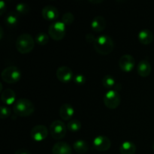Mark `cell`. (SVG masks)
I'll return each mask as SVG.
<instances>
[{"mask_svg": "<svg viewBox=\"0 0 154 154\" xmlns=\"http://www.w3.org/2000/svg\"><path fill=\"white\" fill-rule=\"evenodd\" d=\"M153 151H154V144H153Z\"/></svg>", "mask_w": 154, "mask_h": 154, "instance_id": "cell-34", "label": "cell"}, {"mask_svg": "<svg viewBox=\"0 0 154 154\" xmlns=\"http://www.w3.org/2000/svg\"><path fill=\"white\" fill-rule=\"evenodd\" d=\"M15 99H16V94L11 89H6L2 92L1 100L6 105H11L14 102H16Z\"/></svg>", "mask_w": 154, "mask_h": 154, "instance_id": "cell-18", "label": "cell"}, {"mask_svg": "<svg viewBox=\"0 0 154 154\" xmlns=\"http://www.w3.org/2000/svg\"><path fill=\"white\" fill-rule=\"evenodd\" d=\"M6 10V4L4 1L0 2V15H3Z\"/></svg>", "mask_w": 154, "mask_h": 154, "instance_id": "cell-30", "label": "cell"}, {"mask_svg": "<svg viewBox=\"0 0 154 154\" xmlns=\"http://www.w3.org/2000/svg\"><path fill=\"white\" fill-rule=\"evenodd\" d=\"M3 32H4V30H3L2 26H0V39H2Z\"/></svg>", "mask_w": 154, "mask_h": 154, "instance_id": "cell-32", "label": "cell"}, {"mask_svg": "<svg viewBox=\"0 0 154 154\" xmlns=\"http://www.w3.org/2000/svg\"><path fill=\"white\" fill-rule=\"evenodd\" d=\"M1 78L7 84H15L20 80L21 72L16 66H8L3 69L1 73Z\"/></svg>", "mask_w": 154, "mask_h": 154, "instance_id": "cell-4", "label": "cell"}, {"mask_svg": "<svg viewBox=\"0 0 154 154\" xmlns=\"http://www.w3.org/2000/svg\"><path fill=\"white\" fill-rule=\"evenodd\" d=\"M135 65V58L130 54H124L119 60V66L124 72H130Z\"/></svg>", "mask_w": 154, "mask_h": 154, "instance_id": "cell-10", "label": "cell"}, {"mask_svg": "<svg viewBox=\"0 0 154 154\" xmlns=\"http://www.w3.org/2000/svg\"><path fill=\"white\" fill-rule=\"evenodd\" d=\"M102 85L107 89H111L116 86V81L115 79L113 76L109 75H107L102 78Z\"/></svg>", "mask_w": 154, "mask_h": 154, "instance_id": "cell-22", "label": "cell"}, {"mask_svg": "<svg viewBox=\"0 0 154 154\" xmlns=\"http://www.w3.org/2000/svg\"><path fill=\"white\" fill-rule=\"evenodd\" d=\"M35 47V40L28 33L20 35L16 40V48L21 54H27L31 52Z\"/></svg>", "mask_w": 154, "mask_h": 154, "instance_id": "cell-3", "label": "cell"}, {"mask_svg": "<svg viewBox=\"0 0 154 154\" xmlns=\"http://www.w3.org/2000/svg\"><path fill=\"white\" fill-rule=\"evenodd\" d=\"M42 15L46 20H54L59 17V11L54 5H46L42 8Z\"/></svg>", "mask_w": 154, "mask_h": 154, "instance_id": "cell-12", "label": "cell"}, {"mask_svg": "<svg viewBox=\"0 0 154 154\" xmlns=\"http://www.w3.org/2000/svg\"><path fill=\"white\" fill-rule=\"evenodd\" d=\"M121 97L118 92L114 90H110L103 97V102L105 106L109 109H116L120 105Z\"/></svg>", "mask_w": 154, "mask_h": 154, "instance_id": "cell-7", "label": "cell"}, {"mask_svg": "<svg viewBox=\"0 0 154 154\" xmlns=\"http://www.w3.org/2000/svg\"><path fill=\"white\" fill-rule=\"evenodd\" d=\"M35 41L38 45H45L49 42V36L45 32H39L36 35Z\"/></svg>", "mask_w": 154, "mask_h": 154, "instance_id": "cell-23", "label": "cell"}, {"mask_svg": "<svg viewBox=\"0 0 154 154\" xmlns=\"http://www.w3.org/2000/svg\"><path fill=\"white\" fill-rule=\"evenodd\" d=\"M152 67L150 63L147 60H142L139 62L137 66V72L141 77H148L151 74Z\"/></svg>", "mask_w": 154, "mask_h": 154, "instance_id": "cell-14", "label": "cell"}, {"mask_svg": "<svg viewBox=\"0 0 154 154\" xmlns=\"http://www.w3.org/2000/svg\"><path fill=\"white\" fill-rule=\"evenodd\" d=\"M90 3H93V4H98V3H102V0H100V1H89Z\"/></svg>", "mask_w": 154, "mask_h": 154, "instance_id": "cell-33", "label": "cell"}, {"mask_svg": "<svg viewBox=\"0 0 154 154\" xmlns=\"http://www.w3.org/2000/svg\"><path fill=\"white\" fill-rule=\"evenodd\" d=\"M105 27H106V20L104 17L99 15L95 17L92 20L91 28L94 32H100L105 29Z\"/></svg>", "mask_w": 154, "mask_h": 154, "instance_id": "cell-16", "label": "cell"}, {"mask_svg": "<svg viewBox=\"0 0 154 154\" xmlns=\"http://www.w3.org/2000/svg\"><path fill=\"white\" fill-rule=\"evenodd\" d=\"M11 114V110L7 106L0 107V117L2 119H6L9 117Z\"/></svg>", "mask_w": 154, "mask_h": 154, "instance_id": "cell-27", "label": "cell"}, {"mask_svg": "<svg viewBox=\"0 0 154 154\" xmlns=\"http://www.w3.org/2000/svg\"><path fill=\"white\" fill-rule=\"evenodd\" d=\"M56 75H57V79L63 84H67L70 82L73 78V72L68 66H63L59 67L56 72Z\"/></svg>", "mask_w": 154, "mask_h": 154, "instance_id": "cell-11", "label": "cell"}, {"mask_svg": "<svg viewBox=\"0 0 154 154\" xmlns=\"http://www.w3.org/2000/svg\"><path fill=\"white\" fill-rule=\"evenodd\" d=\"M73 148L77 153L83 154L89 150V144L84 140H78L73 144Z\"/></svg>", "mask_w": 154, "mask_h": 154, "instance_id": "cell-21", "label": "cell"}, {"mask_svg": "<svg viewBox=\"0 0 154 154\" xmlns=\"http://www.w3.org/2000/svg\"><path fill=\"white\" fill-rule=\"evenodd\" d=\"M93 146L95 150L100 152H105L111 148V141L109 138L105 135L96 137L93 141Z\"/></svg>", "mask_w": 154, "mask_h": 154, "instance_id": "cell-8", "label": "cell"}, {"mask_svg": "<svg viewBox=\"0 0 154 154\" xmlns=\"http://www.w3.org/2000/svg\"><path fill=\"white\" fill-rule=\"evenodd\" d=\"M14 154H31V153L28 150H26V149L21 148L17 150Z\"/></svg>", "mask_w": 154, "mask_h": 154, "instance_id": "cell-31", "label": "cell"}, {"mask_svg": "<svg viewBox=\"0 0 154 154\" xmlns=\"http://www.w3.org/2000/svg\"><path fill=\"white\" fill-rule=\"evenodd\" d=\"M72 147L65 141L57 142L52 148V154H72Z\"/></svg>", "mask_w": 154, "mask_h": 154, "instance_id": "cell-13", "label": "cell"}, {"mask_svg": "<svg viewBox=\"0 0 154 154\" xmlns=\"http://www.w3.org/2000/svg\"><path fill=\"white\" fill-rule=\"evenodd\" d=\"M135 152H136V146L132 141H124L122 143L120 147V154H135Z\"/></svg>", "mask_w": 154, "mask_h": 154, "instance_id": "cell-19", "label": "cell"}, {"mask_svg": "<svg viewBox=\"0 0 154 154\" xmlns=\"http://www.w3.org/2000/svg\"><path fill=\"white\" fill-rule=\"evenodd\" d=\"M67 129L70 132H76L81 129V123L78 120H72L69 122L67 125Z\"/></svg>", "mask_w": 154, "mask_h": 154, "instance_id": "cell-24", "label": "cell"}, {"mask_svg": "<svg viewBox=\"0 0 154 154\" xmlns=\"http://www.w3.org/2000/svg\"><path fill=\"white\" fill-rule=\"evenodd\" d=\"M93 47L98 54L101 55H108L114 50V43L110 36L102 35L96 38Z\"/></svg>", "mask_w": 154, "mask_h": 154, "instance_id": "cell-1", "label": "cell"}, {"mask_svg": "<svg viewBox=\"0 0 154 154\" xmlns=\"http://www.w3.org/2000/svg\"><path fill=\"white\" fill-rule=\"evenodd\" d=\"M49 36L55 41L62 40L66 33V26L62 21H58L51 24L48 28Z\"/></svg>", "mask_w": 154, "mask_h": 154, "instance_id": "cell-5", "label": "cell"}, {"mask_svg": "<svg viewBox=\"0 0 154 154\" xmlns=\"http://www.w3.org/2000/svg\"><path fill=\"white\" fill-rule=\"evenodd\" d=\"M13 111L19 117H29L34 113L35 105L29 99L22 98L16 101L13 106Z\"/></svg>", "mask_w": 154, "mask_h": 154, "instance_id": "cell-2", "label": "cell"}, {"mask_svg": "<svg viewBox=\"0 0 154 154\" xmlns=\"http://www.w3.org/2000/svg\"><path fill=\"white\" fill-rule=\"evenodd\" d=\"M138 38L140 43L142 45H147L152 43L153 40V34L148 29H144L141 30L138 35Z\"/></svg>", "mask_w": 154, "mask_h": 154, "instance_id": "cell-17", "label": "cell"}, {"mask_svg": "<svg viewBox=\"0 0 154 154\" xmlns=\"http://www.w3.org/2000/svg\"><path fill=\"white\" fill-rule=\"evenodd\" d=\"M74 82L77 85H84L86 83V78L83 75H77L74 78Z\"/></svg>", "mask_w": 154, "mask_h": 154, "instance_id": "cell-28", "label": "cell"}, {"mask_svg": "<svg viewBox=\"0 0 154 154\" xmlns=\"http://www.w3.org/2000/svg\"><path fill=\"white\" fill-rule=\"evenodd\" d=\"M31 138L35 141H44L48 135V129L45 125H36L30 132Z\"/></svg>", "mask_w": 154, "mask_h": 154, "instance_id": "cell-9", "label": "cell"}, {"mask_svg": "<svg viewBox=\"0 0 154 154\" xmlns=\"http://www.w3.org/2000/svg\"><path fill=\"white\" fill-rule=\"evenodd\" d=\"M19 21V14L17 11H11L9 12L6 15L5 18L4 20V22L8 26L13 27L17 24Z\"/></svg>", "mask_w": 154, "mask_h": 154, "instance_id": "cell-20", "label": "cell"}, {"mask_svg": "<svg viewBox=\"0 0 154 154\" xmlns=\"http://www.w3.org/2000/svg\"><path fill=\"white\" fill-rule=\"evenodd\" d=\"M75 20V16L71 12H66L62 17V22L65 25H71Z\"/></svg>", "mask_w": 154, "mask_h": 154, "instance_id": "cell-26", "label": "cell"}, {"mask_svg": "<svg viewBox=\"0 0 154 154\" xmlns=\"http://www.w3.org/2000/svg\"><path fill=\"white\" fill-rule=\"evenodd\" d=\"M30 6L26 3H18L16 5V11L19 14H26L30 11Z\"/></svg>", "mask_w": 154, "mask_h": 154, "instance_id": "cell-25", "label": "cell"}, {"mask_svg": "<svg viewBox=\"0 0 154 154\" xmlns=\"http://www.w3.org/2000/svg\"><path fill=\"white\" fill-rule=\"evenodd\" d=\"M85 38L87 42H89V43H93V44H94V42H96V38L95 37L94 35L91 34V33H87V34L86 35Z\"/></svg>", "mask_w": 154, "mask_h": 154, "instance_id": "cell-29", "label": "cell"}, {"mask_svg": "<svg viewBox=\"0 0 154 154\" xmlns=\"http://www.w3.org/2000/svg\"><path fill=\"white\" fill-rule=\"evenodd\" d=\"M66 126L61 120H54L50 126L49 132L55 140L63 139L66 135Z\"/></svg>", "mask_w": 154, "mask_h": 154, "instance_id": "cell-6", "label": "cell"}, {"mask_svg": "<svg viewBox=\"0 0 154 154\" xmlns=\"http://www.w3.org/2000/svg\"><path fill=\"white\" fill-rule=\"evenodd\" d=\"M59 113H60V117L63 120H69L73 117L75 110L70 104L65 103L60 107Z\"/></svg>", "mask_w": 154, "mask_h": 154, "instance_id": "cell-15", "label": "cell"}]
</instances>
